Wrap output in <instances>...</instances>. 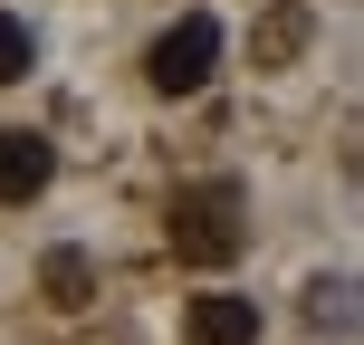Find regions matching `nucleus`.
<instances>
[{"mask_svg": "<svg viewBox=\"0 0 364 345\" xmlns=\"http://www.w3.org/2000/svg\"><path fill=\"white\" fill-rule=\"evenodd\" d=\"M250 201H240V182H182L164 230H173V259H192V269H220V259H240V240H250Z\"/></svg>", "mask_w": 364, "mask_h": 345, "instance_id": "obj_1", "label": "nucleus"}, {"mask_svg": "<svg viewBox=\"0 0 364 345\" xmlns=\"http://www.w3.org/2000/svg\"><path fill=\"white\" fill-rule=\"evenodd\" d=\"M220 48H230V29H220L211 10H182L173 29L144 48V77H154L164 96H201V87H211V68H220Z\"/></svg>", "mask_w": 364, "mask_h": 345, "instance_id": "obj_2", "label": "nucleus"}, {"mask_svg": "<svg viewBox=\"0 0 364 345\" xmlns=\"http://www.w3.org/2000/svg\"><path fill=\"white\" fill-rule=\"evenodd\" d=\"M48 173H58V144H48V134L0 125V201H38V192H48Z\"/></svg>", "mask_w": 364, "mask_h": 345, "instance_id": "obj_3", "label": "nucleus"}, {"mask_svg": "<svg viewBox=\"0 0 364 345\" xmlns=\"http://www.w3.org/2000/svg\"><path fill=\"white\" fill-rule=\"evenodd\" d=\"M182 345H259V307H250V297H230V288L192 297V317H182Z\"/></svg>", "mask_w": 364, "mask_h": 345, "instance_id": "obj_4", "label": "nucleus"}, {"mask_svg": "<svg viewBox=\"0 0 364 345\" xmlns=\"http://www.w3.org/2000/svg\"><path fill=\"white\" fill-rule=\"evenodd\" d=\"M307 327L316 336H355V278H307Z\"/></svg>", "mask_w": 364, "mask_h": 345, "instance_id": "obj_5", "label": "nucleus"}, {"mask_svg": "<svg viewBox=\"0 0 364 345\" xmlns=\"http://www.w3.org/2000/svg\"><path fill=\"white\" fill-rule=\"evenodd\" d=\"M29 68H38V38L19 29L10 10H0V87H19V77H29Z\"/></svg>", "mask_w": 364, "mask_h": 345, "instance_id": "obj_6", "label": "nucleus"}, {"mask_svg": "<svg viewBox=\"0 0 364 345\" xmlns=\"http://www.w3.org/2000/svg\"><path fill=\"white\" fill-rule=\"evenodd\" d=\"M307 29H316L307 10H278L269 29H259V58H297V48H307Z\"/></svg>", "mask_w": 364, "mask_h": 345, "instance_id": "obj_7", "label": "nucleus"}, {"mask_svg": "<svg viewBox=\"0 0 364 345\" xmlns=\"http://www.w3.org/2000/svg\"><path fill=\"white\" fill-rule=\"evenodd\" d=\"M48 297H58V307L87 297V250H58V259H48Z\"/></svg>", "mask_w": 364, "mask_h": 345, "instance_id": "obj_8", "label": "nucleus"}]
</instances>
